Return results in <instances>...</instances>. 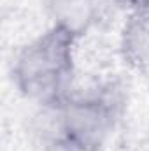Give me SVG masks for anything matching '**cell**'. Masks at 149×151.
Instances as JSON below:
<instances>
[{
    "instance_id": "1",
    "label": "cell",
    "mask_w": 149,
    "mask_h": 151,
    "mask_svg": "<svg viewBox=\"0 0 149 151\" xmlns=\"http://www.w3.org/2000/svg\"><path fill=\"white\" fill-rule=\"evenodd\" d=\"M75 39L60 27L30 42L19 53L14 79L21 93L39 104L63 99V90L72 74V49Z\"/></svg>"
},
{
    "instance_id": "2",
    "label": "cell",
    "mask_w": 149,
    "mask_h": 151,
    "mask_svg": "<svg viewBox=\"0 0 149 151\" xmlns=\"http://www.w3.org/2000/svg\"><path fill=\"white\" fill-rule=\"evenodd\" d=\"M112 104L102 99L63 100L65 144L74 151H98L112 128Z\"/></svg>"
},
{
    "instance_id": "3",
    "label": "cell",
    "mask_w": 149,
    "mask_h": 151,
    "mask_svg": "<svg viewBox=\"0 0 149 151\" xmlns=\"http://www.w3.org/2000/svg\"><path fill=\"white\" fill-rule=\"evenodd\" d=\"M54 27H60L74 39L82 37L97 18L95 0H47Z\"/></svg>"
},
{
    "instance_id": "4",
    "label": "cell",
    "mask_w": 149,
    "mask_h": 151,
    "mask_svg": "<svg viewBox=\"0 0 149 151\" xmlns=\"http://www.w3.org/2000/svg\"><path fill=\"white\" fill-rule=\"evenodd\" d=\"M125 58L139 69L149 67V19L139 14L132 18L123 35Z\"/></svg>"
},
{
    "instance_id": "5",
    "label": "cell",
    "mask_w": 149,
    "mask_h": 151,
    "mask_svg": "<svg viewBox=\"0 0 149 151\" xmlns=\"http://www.w3.org/2000/svg\"><path fill=\"white\" fill-rule=\"evenodd\" d=\"M126 2H132V4H137V5H146V4H149V0H126Z\"/></svg>"
}]
</instances>
